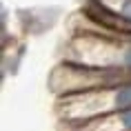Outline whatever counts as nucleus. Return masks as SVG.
<instances>
[{"label":"nucleus","instance_id":"nucleus-1","mask_svg":"<svg viewBox=\"0 0 131 131\" xmlns=\"http://www.w3.org/2000/svg\"><path fill=\"white\" fill-rule=\"evenodd\" d=\"M131 109V78L113 87L93 89L84 93L64 96L60 100V113L67 124L82 127L87 122L113 116Z\"/></svg>","mask_w":131,"mask_h":131}]
</instances>
